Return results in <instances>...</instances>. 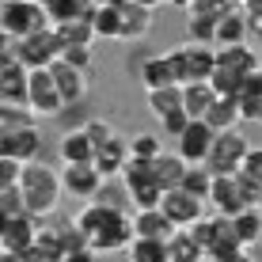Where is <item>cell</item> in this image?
Returning <instances> with one entry per match:
<instances>
[{
  "instance_id": "obj_1",
  "label": "cell",
  "mask_w": 262,
  "mask_h": 262,
  "mask_svg": "<svg viewBox=\"0 0 262 262\" xmlns=\"http://www.w3.org/2000/svg\"><path fill=\"white\" fill-rule=\"evenodd\" d=\"M19 194H23V209L31 216H50L61 202V179L50 164H42V156L27 160L19 171Z\"/></svg>"
},
{
  "instance_id": "obj_2",
  "label": "cell",
  "mask_w": 262,
  "mask_h": 262,
  "mask_svg": "<svg viewBox=\"0 0 262 262\" xmlns=\"http://www.w3.org/2000/svg\"><path fill=\"white\" fill-rule=\"evenodd\" d=\"M129 239H133V221H129V213H125V205H114V209L88 232L92 255H118V251L129 247Z\"/></svg>"
},
{
  "instance_id": "obj_3",
  "label": "cell",
  "mask_w": 262,
  "mask_h": 262,
  "mask_svg": "<svg viewBox=\"0 0 262 262\" xmlns=\"http://www.w3.org/2000/svg\"><path fill=\"white\" fill-rule=\"evenodd\" d=\"M171 72H175V84H190V80H209L213 72V46L205 42H190L186 38L183 46L167 50Z\"/></svg>"
},
{
  "instance_id": "obj_4",
  "label": "cell",
  "mask_w": 262,
  "mask_h": 262,
  "mask_svg": "<svg viewBox=\"0 0 262 262\" xmlns=\"http://www.w3.org/2000/svg\"><path fill=\"white\" fill-rule=\"evenodd\" d=\"M65 99H61L57 84H53L50 69L38 65V69H27V111L34 118H57Z\"/></svg>"
},
{
  "instance_id": "obj_5",
  "label": "cell",
  "mask_w": 262,
  "mask_h": 262,
  "mask_svg": "<svg viewBox=\"0 0 262 262\" xmlns=\"http://www.w3.org/2000/svg\"><path fill=\"white\" fill-rule=\"evenodd\" d=\"M251 148V141L243 137L239 125H232V129H221L213 133V144H209V156H205V167L213 171V175H232V171L239 167L243 152Z\"/></svg>"
},
{
  "instance_id": "obj_6",
  "label": "cell",
  "mask_w": 262,
  "mask_h": 262,
  "mask_svg": "<svg viewBox=\"0 0 262 262\" xmlns=\"http://www.w3.org/2000/svg\"><path fill=\"white\" fill-rule=\"evenodd\" d=\"M42 27H50V19L38 0H0V31L4 34L23 38V34L42 31Z\"/></svg>"
},
{
  "instance_id": "obj_7",
  "label": "cell",
  "mask_w": 262,
  "mask_h": 262,
  "mask_svg": "<svg viewBox=\"0 0 262 262\" xmlns=\"http://www.w3.org/2000/svg\"><path fill=\"white\" fill-rule=\"evenodd\" d=\"M57 50H61V42H57V34H53V27H42V31H31V34H23V38H15L12 57L27 69H38V65H50V61L57 57Z\"/></svg>"
},
{
  "instance_id": "obj_8",
  "label": "cell",
  "mask_w": 262,
  "mask_h": 262,
  "mask_svg": "<svg viewBox=\"0 0 262 262\" xmlns=\"http://www.w3.org/2000/svg\"><path fill=\"white\" fill-rule=\"evenodd\" d=\"M57 179H61V194L76 198V202H88V198H95L106 186V179L95 171L92 160H84V164H65L57 171Z\"/></svg>"
},
{
  "instance_id": "obj_9",
  "label": "cell",
  "mask_w": 262,
  "mask_h": 262,
  "mask_svg": "<svg viewBox=\"0 0 262 262\" xmlns=\"http://www.w3.org/2000/svg\"><path fill=\"white\" fill-rule=\"evenodd\" d=\"M202 258H209V262H239V258H247V251H243V243L236 239L228 216H221V213L213 216V232H209V243L202 247Z\"/></svg>"
},
{
  "instance_id": "obj_10",
  "label": "cell",
  "mask_w": 262,
  "mask_h": 262,
  "mask_svg": "<svg viewBox=\"0 0 262 262\" xmlns=\"http://www.w3.org/2000/svg\"><path fill=\"white\" fill-rule=\"evenodd\" d=\"M34 224H38V216L31 213L8 216L4 228H0V258H27L31 239H34Z\"/></svg>"
},
{
  "instance_id": "obj_11",
  "label": "cell",
  "mask_w": 262,
  "mask_h": 262,
  "mask_svg": "<svg viewBox=\"0 0 262 262\" xmlns=\"http://www.w3.org/2000/svg\"><path fill=\"white\" fill-rule=\"evenodd\" d=\"M160 213H164L175 228H186L198 216H205V202L194 198V194H186L183 186H167V190L160 194Z\"/></svg>"
},
{
  "instance_id": "obj_12",
  "label": "cell",
  "mask_w": 262,
  "mask_h": 262,
  "mask_svg": "<svg viewBox=\"0 0 262 262\" xmlns=\"http://www.w3.org/2000/svg\"><path fill=\"white\" fill-rule=\"evenodd\" d=\"M46 69H50V76H53V84H57V92H61L65 103H88V95H92L88 69H76V65H69V61H61V57H53Z\"/></svg>"
},
{
  "instance_id": "obj_13",
  "label": "cell",
  "mask_w": 262,
  "mask_h": 262,
  "mask_svg": "<svg viewBox=\"0 0 262 262\" xmlns=\"http://www.w3.org/2000/svg\"><path fill=\"white\" fill-rule=\"evenodd\" d=\"M209 144H213V129L202 118H190V122L183 125V133L175 137V152L186 160V164H205Z\"/></svg>"
},
{
  "instance_id": "obj_14",
  "label": "cell",
  "mask_w": 262,
  "mask_h": 262,
  "mask_svg": "<svg viewBox=\"0 0 262 262\" xmlns=\"http://www.w3.org/2000/svg\"><path fill=\"white\" fill-rule=\"evenodd\" d=\"M114 8H118V42H141L152 31V19H156L152 8L129 4V0H114Z\"/></svg>"
},
{
  "instance_id": "obj_15",
  "label": "cell",
  "mask_w": 262,
  "mask_h": 262,
  "mask_svg": "<svg viewBox=\"0 0 262 262\" xmlns=\"http://www.w3.org/2000/svg\"><path fill=\"white\" fill-rule=\"evenodd\" d=\"M0 156H12V160H19V164L42 156V133L34 129V125L15 129V133H0Z\"/></svg>"
},
{
  "instance_id": "obj_16",
  "label": "cell",
  "mask_w": 262,
  "mask_h": 262,
  "mask_svg": "<svg viewBox=\"0 0 262 262\" xmlns=\"http://www.w3.org/2000/svg\"><path fill=\"white\" fill-rule=\"evenodd\" d=\"M247 15H243V8H228V12L216 15L213 23V46H236V42H247Z\"/></svg>"
},
{
  "instance_id": "obj_17",
  "label": "cell",
  "mask_w": 262,
  "mask_h": 262,
  "mask_svg": "<svg viewBox=\"0 0 262 262\" xmlns=\"http://www.w3.org/2000/svg\"><path fill=\"white\" fill-rule=\"evenodd\" d=\"M133 76L141 80V88L144 92H152V88H167V84H175V72H171V61H167V53H148V57L141 61H133Z\"/></svg>"
},
{
  "instance_id": "obj_18",
  "label": "cell",
  "mask_w": 262,
  "mask_h": 262,
  "mask_svg": "<svg viewBox=\"0 0 262 262\" xmlns=\"http://www.w3.org/2000/svg\"><path fill=\"white\" fill-rule=\"evenodd\" d=\"M129 160V144H125L118 133H114L111 141H103L95 148V156H92V164H95V171L111 183V179H118V171H122V164Z\"/></svg>"
},
{
  "instance_id": "obj_19",
  "label": "cell",
  "mask_w": 262,
  "mask_h": 262,
  "mask_svg": "<svg viewBox=\"0 0 262 262\" xmlns=\"http://www.w3.org/2000/svg\"><path fill=\"white\" fill-rule=\"evenodd\" d=\"M0 103L27 106V65H19L15 57L0 61Z\"/></svg>"
},
{
  "instance_id": "obj_20",
  "label": "cell",
  "mask_w": 262,
  "mask_h": 262,
  "mask_svg": "<svg viewBox=\"0 0 262 262\" xmlns=\"http://www.w3.org/2000/svg\"><path fill=\"white\" fill-rule=\"evenodd\" d=\"M133 221V236H152V239H167L175 232V224L160 213V205H148V209H133L129 213Z\"/></svg>"
},
{
  "instance_id": "obj_21",
  "label": "cell",
  "mask_w": 262,
  "mask_h": 262,
  "mask_svg": "<svg viewBox=\"0 0 262 262\" xmlns=\"http://www.w3.org/2000/svg\"><path fill=\"white\" fill-rule=\"evenodd\" d=\"M148 171H152V179H156L160 190H167V186H179V179H183V171H186V160L179 156V152L160 148L156 156L148 160Z\"/></svg>"
},
{
  "instance_id": "obj_22",
  "label": "cell",
  "mask_w": 262,
  "mask_h": 262,
  "mask_svg": "<svg viewBox=\"0 0 262 262\" xmlns=\"http://www.w3.org/2000/svg\"><path fill=\"white\" fill-rule=\"evenodd\" d=\"M57 236H61V255L57 262H69V258H95L92 255V243H88V236L76 228V221H61L57 224Z\"/></svg>"
},
{
  "instance_id": "obj_23",
  "label": "cell",
  "mask_w": 262,
  "mask_h": 262,
  "mask_svg": "<svg viewBox=\"0 0 262 262\" xmlns=\"http://www.w3.org/2000/svg\"><path fill=\"white\" fill-rule=\"evenodd\" d=\"M61 255V236H57V224H34V239H31V251H27V258H46V262H57Z\"/></svg>"
},
{
  "instance_id": "obj_24",
  "label": "cell",
  "mask_w": 262,
  "mask_h": 262,
  "mask_svg": "<svg viewBox=\"0 0 262 262\" xmlns=\"http://www.w3.org/2000/svg\"><path fill=\"white\" fill-rule=\"evenodd\" d=\"M202 122L209 125L213 133L221 129H232V125H239V111H236V95H216L209 103V111L202 114Z\"/></svg>"
},
{
  "instance_id": "obj_25",
  "label": "cell",
  "mask_w": 262,
  "mask_h": 262,
  "mask_svg": "<svg viewBox=\"0 0 262 262\" xmlns=\"http://www.w3.org/2000/svg\"><path fill=\"white\" fill-rule=\"evenodd\" d=\"M61 160L65 164H84V160H92L95 156V144L88 141V133L80 129V125H72V129H65L61 133Z\"/></svg>"
},
{
  "instance_id": "obj_26",
  "label": "cell",
  "mask_w": 262,
  "mask_h": 262,
  "mask_svg": "<svg viewBox=\"0 0 262 262\" xmlns=\"http://www.w3.org/2000/svg\"><path fill=\"white\" fill-rule=\"evenodd\" d=\"M88 23H92V34H95V38L118 42V8H114V0H95Z\"/></svg>"
},
{
  "instance_id": "obj_27",
  "label": "cell",
  "mask_w": 262,
  "mask_h": 262,
  "mask_svg": "<svg viewBox=\"0 0 262 262\" xmlns=\"http://www.w3.org/2000/svg\"><path fill=\"white\" fill-rule=\"evenodd\" d=\"M228 221H232V232H236V239L243 243V251H247L251 243L262 236V213H258V205H247V209L232 213Z\"/></svg>"
},
{
  "instance_id": "obj_28",
  "label": "cell",
  "mask_w": 262,
  "mask_h": 262,
  "mask_svg": "<svg viewBox=\"0 0 262 262\" xmlns=\"http://www.w3.org/2000/svg\"><path fill=\"white\" fill-rule=\"evenodd\" d=\"M213 99H216V92L209 88V80H190V84H183V111L190 114V118H202Z\"/></svg>"
},
{
  "instance_id": "obj_29",
  "label": "cell",
  "mask_w": 262,
  "mask_h": 262,
  "mask_svg": "<svg viewBox=\"0 0 262 262\" xmlns=\"http://www.w3.org/2000/svg\"><path fill=\"white\" fill-rule=\"evenodd\" d=\"M164 247H167V262H202V247L190 239L186 228H175L164 239Z\"/></svg>"
},
{
  "instance_id": "obj_30",
  "label": "cell",
  "mask_w": 262,
  "mask_h": 262,
  "mask_svg": "<svg viewBox=\"0 0 262 262\" xmlns=\"http://www.w3.org/2000/svg\"><path fill=\"white\" fill-rule=\"evenodd\" d=\"M125 255L133 262H167V247L164 239H152V236H133L129 247H125Z\"/></svg>"
},
{
  "instance_id": "obj_31",
  "label": "cell",
  "mask_w": 262,
  "mask_h": 262,
  "mask_svg": "<svg viewBox=\"0 0 262 262\" xmlns=\"http://www.w3.org/2000/svg\"><path fill=\"white\" fill-rule=\"evenodd\" d=\"M183 106V84H167V88H152L148 92V111L156 118H164L167 111H179Z\"/></svg>"
},
{
  "instance_id": "obj_32",
  "label": "cell",
  "mask_w": 262,
  "mask_h": 262,
  "mask_svg": "<svg viewBox=\"0 0 262 262\" xmlns=\"http://www.w3.org/2000/svg\"><path fill=\"white\" fill-rule=\"evenodd\" d=\"M209 183H213V171L205 167V164H186L183 179H179V186H183L186 194L202 198V202H205V194H209Z\"/></svg>"
},
{
  "instance_id": "obj_33",
  "label": "cell",
  "mask_w": 262,
  "mask_h": 262,
  "mask_svg": "<svg viewBox=\"0 0 262 262\" xmlns=\"http://www.w3.org/2000/svg\"><path fill=\"white\" fill-rule=\"evenodd\" d=\"M27 125H34V114L23 103H0V133H15Z\"/></svg>"
},
{
  "instance_id": "obj_34",
  "label": "cell",
  "mask_w": 262,
  "mask_h": 262,
  "mask_svg": "<svg viewBox=\"0 0 262 262\" xmlns=\"http://www.w3.org/2000/svg\"><path fill=\"white\" fill-rule=\"evenodd\" d=\"M236 111H239V125L243 122H258L262 118V95H255L251 88H236Z\"/></svg>"
},
{
  "instance_id": "obj_35",
  "label": "cell",
  "mask_w": 262,
  "mask_h": 262,
  "mask_svg": "<svg viewBox=\"0 0 262 262\" xmlns=\"http://www.w3.org/2000/svg\"><path fill=\"white\" fill-rule=\"evenodd\" d=\"M213 23H216V15L186 12V38H190V42H205V46H213Z\"/></svg>"
},
{
  "instance_id": "obj_36",
  "label": "cell",
  "mask_w": 262,
  "mask_h": 262,
  "mask_svg": "<svg viewBox=\"0 0 262 262\" xmlns=\"http://www.w3.org/2000/svg\"><path fill=\"white\" fill-rule=\"evenodd\" d=\"M57 57L69 61V65H76V69H88L92 57H95V42H72V46H61Z\"/></svg>"
},
{
  "instance_id": "obj_37",
  "label": "cell",
  "mask_w": 262,
  "mask_h": 262,
  "mask_svg": "<svg viewBox=\"0 0 262 262\" xmlns=\"http://www.w3.org/2000/svg\"><path fill=\"white\" fill-rule=\"evenodd\" d=\"M80 129L88 133V141H92L95 148H99V144H103V141H111V137H114V125L106 122V118H99V114H88V118H84V125H80Z\"/></svg>"
},
{
  "instance_id": "obj_38",
  "label": "cell",
  "mask_w": 262,
  "mask_h": 262,
  "mask_svg": "<svg viewBox=\"0 0 262 262\" xmlns=\"http://www.w3.org/2000/svg\"><path fill=\"white\" fill-rule=\"evenodd\" d=\"M129 144V156H141V160H152L160 148H164V141L156 137V133H137L133 141H125Z\"/></svg>"
},
{
  "instance_id": "obj_39",
  "label": "cell",
  "mask_w": 262,
  "mask_h": 262,
  "mask_svg": "<svg viewBox=\"0 0 262 262\" xmlns=\"http://www.w3.org/2000/svg\"><path fill=\"white\" fill-rule=\"evenodd\" d=\"M0 213H4V216L27 213V209H23V194H19V183H0Z\"/></svg>"
},
{
  "instance_id": "obj_40",
  "label": "cell",
  "mask_w": 262,
  "mask_h": 262,
  "mask_svg": "<svg viewBox=\"0 0 262 262\" xmlns=\"http://www.w3.org/2000/svg\"><path fill=\"white\" fill-rule=\"evenodd\" d=\"M236 171H239V175H247L251 183H258V186H262V148H247Z\"/></svg>"
},
{
  "instance_id": "obj_41",
  "label": "cell",
  "mask_w": 262,
  "mask_h": 262,
  "mask_svg": "<svg viewBox=\"0 0 262 262\" xmlns=\"http://www.w3.org/2000/svg\"><path fill=\"white\" fill-rule=\"evenodd\" d=\"M156 122H160V125L167 129V137H179V133H183V125L190 122V114H186L183 106H179V111H167L164 118H156Z\"/></svg>"
},
{
  "instance_id": "obj_42",
  "label": "cell",
  "mask_w": 262,
  "mask_h": 262,
  "mask_svg": "<svg viewBox=\"0 0 262 262\" xmlns=\"http://www.w3.org/2000/svg\"><path fill=\"white\" fill-rule=\"evenodd\" d=\"M228 0H190L186 4V12H198V15H221V12H228Z\"/></svg>"
},
{
  "instance_id": "obj_43",
  "label": "cell",
  "mask_w": 262,
  "mask_h": 262,
  "mask_svg": "<svg viewBox=\"0 0 262 262\" xmlns=\"http://www.w3.org/2000/svg\"><path fill=\"white\" fill-rule=\"evenodd\" d=\"M19 171H23V164H19V160H12V156H0V183H19Z\"/></svg>"
},
{
  "instance_id": "obj_44",
  "label": "cell",
  "mask_w": 262,
  "mask_h": 262,
  "mask_svg": "<svg viewBox=\"0 0 262 262\" xmlns=\"http://www.w3.org/2000/svg\"><path fill=\"white\" fill-rule=\"evenodd\" d=\"M243 15H247V19H262V0H243Z\"/></svg>"
},
{
  "instance_id": "obj_45",
  "label": "cell",
  "mask_w": 262,
  "mask_h": 262,
  "mask_svg": "<svg viewBox=\"0 0 262 262\" xmlns=\"http://www.w3.org/2000/svg\"><path fill=\"white\" fill-rule=\"evenodd\" d=\"M129 4H141V8H152V12H156V8H164V0H129Z\"/></svg>"
},
{
  "instance_id": "obj_46",
  "label": "cell",
  "mask_w": 262,
  "mask_h": 262,
  "mask_svg": "<svg viewBox=\"0 0 262 262\" xmlns=\"http://www.w3.org/2000/svg\"><path fill=\"white\" fill-rule=\"evenodd\" d=\"M247 258H262V236L251 243V251H247Z\"/></svg>"
},
{
  "instance_id": "obj_47",
  "label": "cell",
  "mask_w": 262,
  "mask_h": 262,
  "mask_svg": "<svg viewBox=\"0 0 262 262\" xmlns=\"http://www.w3.org/2000/svg\"><path fill=\"white\" fill-rule=\"evenodd\" d=\"M228 4H232V8H239V4H243V0H228Z\"/></svg>"
},
{
  "instance_id": "obj_48",
  "label": "cell",
  "mask_w": 262,
  "mask_h": 262,
  "mask_svg": "<svg viewBox=\"0 0 262 262\" xmlns=\"http://www.w3.org/2000/svg\"><path fill=\"white\" fill-rule=\"evenodd\" d=\"M258 61H262V53H258Z\"/></svg>"
},
{
  "instance_id": "obj_49",
  "label": "cell",
  "mask_w": 262,
  "mask_h": 262,
  "mask_svg": "<svg viewBox=\"0 0 262 262\" xmlns=\"http://www.w3.org/2000/svg\"><path fill=\"white\" fill-rule=\"evenodd\" d=\"M164 4H167V0H164Z\"/></svg>"
}]
</instances>
